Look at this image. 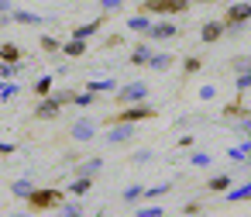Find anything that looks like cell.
Instances as JSON below:
<instances>
[{"label":"cell","instance_id":"obj_1","mask_svg":"<svg viewBox=\"0 0 251 217\" xmlns=\"http://www.w3.org/2000/svg\"><path fill=\"white\" fill-rule=\"evenodd\" d=\"M155 117H158V107L148 104V100H141V104H127V107H121V110L110 114L103 124H141V121H155Z\"/></svg>","mask_w":251,"mask_h":217},{"label":"cell","instance_id":"obj_2","mask_svg":"<svg viewBox=\"0 0 251 217\" xmlns=\"http://www.w3.org/2000/svg\"><path fill=\"white\" fill-rule=\"evenodd\" d=\"M62 200H66V190H59V186H35L25 203L31 207V214H49V210H55Z\"/></svg>","mask_w":251,"mask_h":217},{"label":"cell","instance_id":"obj_3","mask_svg":"<svg viewBox=\"0 0 251 217\" xmlns=\"http://www.w3.org/2000/svg\"><path fill=\"white\" fill-rule=\"evenodd\" d=\"M193 7V0H141L138 4V14H162V18H176V14H186Z\"/></svg>","mask_w":251,"mask_h":217},{"label":"cell","instance_id":"obj_4","mask_svg":"<svg viewBox=\"0 0 251 217\" xmlns=\"http://www.w3.org/2000/svg\"><path fill=\"white\" fill-rule=\"evenodd\" d=\"M69 90H52L49 97H42L38 104H35V121H55L59 114H62V107L69 104Z\"/></svg>","mask_w":251,"mask_h":217},{"label":"cell","instance_id":"obj_5","mask_svg":"<svg viewBox=\"0 0 251 217\" xmlns=\"http://www.w3.org/2000/svg\"><path fill=\"white\" fill-rule=\"evenodd\" d=\"M114 100H117L121 107H127V104H141V100H148V83H145V80L124 83V86L114 90Z\"/></svg>","mask_w":251,"mask_h":217},{"label":"cell","instance_id":"obj_6","mask_svg":"<svg viewBox=\"0 0 251 217\" xmlns=\"http://www.w3.org/2000/svg\"><path fill=\"white\" fill-rule=\"evenodd\" d=\"M179 25H172V18H165V21H151V28L145 31V42H172V38H179Z\"/></svg>","mask_w":251,"mask_h":217},{"label":"cell","instance_id":"obj_7","mask_svg":"<svg viewBox=\"0 0 251 217\" xmlns=\"http://www.w3.org/2000/svg\"><path fill=\"white\" fill-rule=\"evenodd\" d=\"M69 138H73L76 145L93 141V138H97V121H93V117H76V121L69 124Z\"/></svg>","mask_w":251,"mask_h":217},{"label":"cell","instance_id":"obj_8","mask_svg":"<svg viewBox=\"0 0 251 217\" xmlns=\"http://www.w3.org/2000/svg\"><path fill=\"white\" fill-rule=\"evenodd\" d=\"M134 135H138V124H107L103 141H107V145H127Z\"/></svg>","mask_w":251,"mask_h":217},{"label":"cell","instance_id":"obj_9","mask_svg":"<svg viewBox=\"0 0 251 217\" xmlns=\"http://www.w3.org/2000/svg\"><path fill=\"white\" fill-rule=\"evenodd\" d=\"M103 25H107V14H100V18H93V21H86V25H76V28L69 31V38H79V42H90V38H97V35L103 31Z\"/></svg>","mask_w":251,"mask_h":217},{"label":"cell","instance_id":"obj_10","mask_svg":"<svg viewBox=\"0 0 251 217\" xmlns=\"http://www.w3.org/2000/svg\"><path fill=\"white\" fill-rule=\"evenodd\" d=\"M248 21H251V4H248V0L227 4V11H224V25H248Z\"/></svg>","mask_w":251,"mask_h":217},{"label":"cell","instance_id":"obj_11","mask_svg":"<svg viewBox=\"0 0 251 217\" xmlns=\"http://www.w3.org/2000/svg\"><path fill=\"white\" fill-rule=\"evenodd\" d=\"M0 18H4V25H42L45 18L42 14H35V11H7V14H0Z\"/></svg>","mask_w":251,"mask_h":217},{"label":"cell","instance_id":"obj_12","mask_svg":"<svg viewBox=\"0 0 251 217\" xmlns=\"http://www.w3.org/2000/svg\"><path fill=\"white\" fill-rule=\"evenodd\" d=\"M224 38V21H203L200 25V42L203 45H217Z\"/></svg>","mask_w":251,"mask_h":217},{"label":"cell","instance_id":"obj_13","mask_svg":"<svg viewBox=\"0 0 251 217\" xmlns=\"http://www.w3.org/2000/svg\"><path fill=\"white\" fill-rule=\"evenodd\" d=\"M103 172V159L100 155H93V159H83L76 169H73V176H86V179H97Z\"/></svg>","mask_w":251,"mask_h":217},{"label":"cell","instance_id":"obj_14","mask_svg":"<svg viewBox=\"0 0 251 217\" xmlns=\"http://www.w3.org/2000/svg\"><path fill=\"white\" fill-rule=\"evenodd\" d=\"M59 52H62V55H69V59H83V55L90 52V42H79V38H66V42L59 45Z\"/></svg>","mask_w":251,"mask_h":217},{"label":"cell","instance_id":"obj_15","mask_svg":"<svg viewBox=\"0 0 251 217\" xmlns=\"http://www.w3.org/2000/svg\"><path fill=\"white\" fill-rule=\"evenodd\" d=\"M176 190V183L172 179H165V183H155V186H145V196H141V203H155V200H162L165 193H172Z\"/></svg>","mask_w":251,"mask_h":217},{"label":"cell","instance_id":"obj_16","mask_svg":"<svg viewBox=\"0 0 251 217\" xmlns=\"http://www.w3.org/2000/svg\"><path fill=\"white\" fill-rule=\"evenodd\" d=\"M151 52H155V49H151V42H138V45L131 49V55H127V62H131V66H148V59H151Z\"/></svg>","mask_w":251,"mask_h":217},{"label":"cell","instance_id":"obj_17","mask_svg":"<svg viewBox=\"0 0 251 217\" xmlns=\"http://www.w3.org/2000/svg\"><path fill=\"white\" fill-rule=\"evenodd\" d=\"M172 62H176L172 52H151V59H148L145 69H151V73H165V69H172Z\"/></svg>","mask_w":251,"mask_h":217},{"label":"cell","instance_id":"obj_18","mask_svg":"<svg viewBox=\"0 0 251 217\" xmlns=\"http://www.w3.org/2000/svg\"><path fill=\"white\" fill-rule=\"evenodd\" d=\"M230 186H234V176L230 172H217V176L206 179V193H227Z\"/></svg>","mask_w":251,"mask_h":217},{"label":"cell","instance_id":"obj_19","mask_svg":"<svg viewBox=\"0 0 251 217\" xmlns=\"http://www.w3.org/2000/svg\"><path fill=\"white\" fill-rule=\"evenodd\" d=\"M7 190H11V196H14V200H28V196H31V190H35V179H31V176H21V179H14Z\"/></svg>","mask_w":251,"mask_h":217},{"label":"cell","instance_id":"obj_20","mask_svg":"<svg viewBox=\"0 0 251 217\" xmlns=\"http://www.w3.org/2000/svg\"><path fill=\"white\" fill-rule=\"evenodd\" d=\"M90 190H93V179H86V176H73V183L66 186V196H76V200H79V196H86Z\"/></svg>","mask_w":251,"mask_h":217},{"label":"cell","instance_id":"obj_21","mask_svg":"<svg viewBox=\"0 0 251 217\" xmlns=\"http://www.w3.org/2000/svg\"><path fill=\"white\" fill-rule=\"evenodd\" d=\"M55 210H59V217H86V207H83V203H79L76 196H73V200L66 196V200H62V203H59Z\"/></svg>","mask_w":251,"mask_h":217},{"label":"cell","instance_id":"obj_22","mask_svg":"<svg viewBox=\"0 0 251 217\" xmlns=\"http://www.w3.org/2000/svg\"><path fill=\"white\" fill-rule=\"evenodd\" d=\"M0 62H25V49L14 42H0Z\"/></svg>","mask_w":251,"mask_h":217},{"label":"cell","instance_id":"obj_23","mask_svg":"<svg viewBox=\"0 0 251 217\" xmlns=\"http://www.w3.org/2000/svg\"><path fill=\"white\" fill-rule=\"evenodd\" d=\"M224 200H227V203H244V200H251V179L241 183V186H230V190L224 193Z\"/></svg>","mask_w":251,"mask_h":217},{"label":"cell","instance_id":"obj_24","mask_svg":"<svg viewBox=\"0 0 251 217\" xmlns=\"http://www.w3.org/2000/svg\"><path fill=\"white\" fill-rule=\"evenodd\" d=\"M31 90H35V100H42V97H49V93L55 90V76H38V80L31 83Z\"/></svg>","mask_w":251,"mask_h":217},{"label":"cell","instance_id":"obj_25","mask_svg":"<svg viewBox=\"0 0 251 217\" xmlns=\"http://www.w3.org/2000/svg\"><path fill=\"white\" fill-rule=\"evenodd\" d=\"M86 90L97 93V97H100V93H114V90H117V80H110V76H107V80H86Z\"/></svg>","mask_w":251,"mask_h":217},{"label":"cell","instance_id":"obj_26","mask_svg":"<svg viewBox=\"0 0 251 217\" xmlns=\"http://www.w3.org/2000/svg\"><path fill=\"white\" fill-rule=\"evenodd\" d=\"M241 117H248L244 100H230V104H224V121H241Z\"/></svg>","mask_w":251,"mask_h":217},{"label":"cell","instance_id":"obj_27","mask_svg":"<svg viewBox=\"0 0 251 217\" xmlns=\"http://www.w3.org/2000/svg\"><path fill=\"white\" fill-rule=\"evenodd\" d=\"M148 28H151V18H148V14H131V18H127V31L145 35Z\"/></svg>","mask_w":251,"mask_h":217},{"label":"cell","instance_id":"obj_28","mask_svg":"<svg viewBox=\"0 0 251 217\" xmlns=\"http://www.w3.org/2000/svg\"><path fill=\"white\" fill-rule=\"evenodd\" d=\"M189 165L193 169H206V165H213V155L203 152V148H189Z\"/></svg>","mask_w":251,"mask_h":217},{"label":"cell","instance_id":"obj_29","mask_svg":"<svg viewBox=\"0 0 251 217\" xmlns=\"http://www.w3.org/2000/svg\"><path fill=\"white\" fill-rule=\"evenodd\" d=\"M141 196H145V186H141V183H131V186L121 193V203H141Z\"/></svg>","mask_w":251,"mask_h":217},{"label":"cell","instance_id":"obj_30","mask_svg":"<svg viewBox=\"0 0 251 217\" xmlns=\"http://www.w3.org/2000/svg\"><path fill=\"white\" fill-rule=\"evenodd\" d=\"M203 69V55H186L182 59V76H196Z\"/></svg>","mask_w":251,"mask_h":217},{"label":"cell","instance_id":"obj_31","mask_svg":"<svg viewBox=\"0 0 251 217\" xmlns=\"http://www.w3.org/2000/svg\"><path fill=\"white\" fill-rule=\"evenodd\" d=\"M69 104H73V107H93V104H97V93H90V90L73 93V97H69Z\"/></svg>","mask_w":251,"mask_h":217},{"label":"cell","instance_id":"obj_32","mask_svg":"<svg viewBox=\"0 0 251 217\" xmlns=\"http://www.w3.org/2000/svg\"><path fill=\"white\" fill-rule=\"evenodd\" d=\"M134 217H165V207H158V203H141V207L134 210Z\"/></svg>","mask_w":251,"mask_h":217},{"label":"cell","instance_id":"obj_33","mask_svg":"<svg viewBox=\"0 0 251 217\" xmlns=\"http://www.w3.org/2000/svg\"><path fill=\"white\" fill-rule=\"evenodd\" d=\"M18 93H21V83H11V80L0 83V100H4V104H7V100H14Z\"/></svg>","mask_w":251,"mask_h":217},{"label":"cell","instance_id":"obj_34","mask_svg":"<svg viewBox=\"0 0 251 217\" xmlns=\"http://www.w3.org/2000/svg\"><path fill=\"white\" fill-rule=\"evenodd\" d=\"M42 52H49V55H59V45H62V38H55V35H42Z\"/></svg>","mask_w":251,"mask_h":217},{"label":"cell","instance_id":"obj_35","mask_svg":"<svg viewBox=\"0 0 251 217\" xmlns=\"http://www.w3.org/2000/svg\"><path fill=\"white\" fill-rule=\"evenodd\" d=\"M97 4H100V14L110 18V14H117V11L124 7V0H97Z\"/></svg>","mask_w":251,"mask_h":217},{"label":"cell","instance_id":"obj_36","mask_svg":"<svg viewBox=\"0 0 251 217\" xmlns=\"http://www.w3.org/2000/svg\"><path fill=\"white\" fill-rule=\"evenodd\" d=\"M234 90L244 97V93H251V73H237V80H234Z\"/></svg>","mask_w":251,"mask_h":217},{"label":"cell","instance_id":"obj_37","mask_svg":"<svg viewBox=\"0 0 251 217\" xmlns=\"http://www.w3.org/2000/svg\"><path fill=\"white\" fill-rule=\"evenodd\" d=\"M151 159H155V152H151V148H138V152L131 155V162H134V165H148Z\"/></svg>","mask_w":251,"mask_h":217},{"label":"cell","instance_id":"obj_38","mask_svg":"<svg viewBox=\"0 0 251 217\" xmlns=\"http://www.w3.org/2000/svg\"><path fill=\"white\" fill-rule=\"evenodd\" d=\"M230 69H234V73H251V55H237V59L230 62Z\"/></svg>","mask_w":251,"mask_h":217},{"label":"cell","instance_id":"obj_39","mask_svg":"<svg viewBox=\"0 0 251 217\" xmlns=\"http://www.w3.org/2000/svg\"><path fill=\"white\" fill-rule=\"evenodd\" d=\"M176 148H182V152H189V148H196V135H179V141H176Z\"/></svg>","mask_w":251,"mask_h":217},{"label":"cell","instance_id":"obj_40","mask_svg":"<svg viewBox=\"0 0 251 217\" xmlns=\"http://www.w3.org/2000/svg\"><path fill=\"white\" fill-rule=\"evenodd\" d=\"M230 124H234L241 135H251V114H248V117H241V121H230Z\"/></svg>","mask_w":251,"mask_h":217},{"label":"cell","instance_id":"obj_41","mask_svg":"<svg viewBox=\"0 0 251 217\" xmlns=\"http://www.w3.org/2000/svg\"><path fill=\"white\" fill-rule=\"evenodd\" d=\"M213 97H217V86H210V83H206V86H200V100H203V104H206V100H213Z\"/></svg>","mask_w":251,"mask_h":217},{"label":"cell","instance_id":"obj_42","mask_svg":"<svg viewBox=\"0 0 251 217\" xmlns=\"http://www.w3.org/2000/svg\"><path fill=\"white\" fill-rule=\"evenodd\" d=\"M200 210H203V207H200V200H189V203L182 207V214H189V217H193V214H200Z\"/></svg>","mask_w":251,"mask_h":217},{"label":"cell","instance_id":"obj_43","mask_svg":"<svg viewBox=\"0 0 251 217\" xmlns=\"http://www.w3.org/2000/svg\"><path fill=\"white\" fill-rule=\"evenodd\" d=\"M14 152H18L14 141H0V155H14Z\"/></svg>","mask_w":251,"mask_h":217},{"label":"cell","instance_id":"obj_44","mask_svg":"<svg viewBox=\"0 0 251 217\" xmlns=\"http://www.w3.org/2000/svg\"><path fill=\"white\" fill-rule=\"evenodd\" d=\"M7 11H14V0H0V14H7Z\"/></svg>","mask_w":251,"mask_h":217},{"label":"cell","instance_id":"obj_45","mask_svg":"<svg viewBox=\"0 0 251 217\" xmlns=\"http://www.w3.org/2000/svg\"><path fill=\"white\" fill-rule=\"evenodd\" d=\"M193 4H203V7H210V4H220V0H193Z\"/></svg>","mask_w":251,"mask_h":217},{"label":"cell","instance_id":"obj_46","mask_svg":"<svg viewBox=\"0 0 251 217\" xmlns=\"http://www.w3.org/2000/svg\"><path fill=\"white\" fill-rule=\"evenodd\" d=\"M244 97H251V93H244ZM244 107H248V114H251V100H248V104H244Z\"/></svg>","mask_w":251,"mask_h":217},{"label":"cell","instance_id":"obj_47","mask_svg":"<svg viewBox=\"0 0 251 217\" xmlns=\"http://www.w3.org/2000/svg\"><path fill=\"white\" fill-rule=\"evenodd\" d=\"M7 217H28V214H7Z\"/></svg>","mask_w":251,"mask_h":217},{"label":"cell","instance_id":"obj_48","mask_svg":"<svg viewBox=\"0 0 251 217\" xmlns=\"http://www.w3.org/2000/svg\"><path fill=\"white\" fill-rule=\"evenodd\" d=\"M0 107H4V100H0Z\"/></svg>","mask_w":251,"mask_h":217},{"label":"cell","instance_id":"obj_49","mask_svg":"<svg viewBox=\"0 0 251 217\" xmlns=\"http://www.w3.org/2000/svg\"><path fill=\"white\" fill-rule=\"evenodd\" d=\"M0 217H4V214H0Z\"/></svg>","mask_w":251,"mask_h":217}]
</instances>
